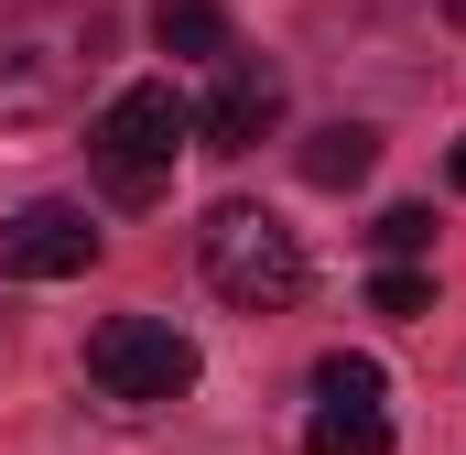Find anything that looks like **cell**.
I'll use <instances>...</instances> for the list:
<instances>
[{
    "instance_id": "obj_8",
    "label": "cell",
    "mask_w": 466,
    "mask_h": 455,
    "mask_svg": "<svg viewBox=\"0 0 466 455\" xmlns=\"http://www.w3.org/2000/svg\"><path fill=\"white\" fill-rule=\"evenodd\" d=\"M152 44L163 55H185V66H228V11L218 0H152Z\"/></svg>"
},
{
    "instance_id": "obj_1",
    "label": "cell",
    "mask_w": 466,
    "mask_h": 455,
    "mask_svg": "<svg viewBox=\"0 0 466 455\" xmlns=\"http://www.w3.org/2000/svg\"><path fill=\"white\" fill-rule=\"evenodd\" d=\"M98 55H109V22L98 11H22V22H0V119L11 130L66 119L87 98Z\"/></svg>"
},
{
    "instance_id": "obj_6",
    "label": "cell",
    "mask_w": 466,
    "mask_h": 455,
    "mask_svg": "<svg viewBox=\"0 0 466 455\" xmlns=\"http://www.w3.org/2000/svg\"><path fill=\"white\" fill-rule=\"evenodd\" d=\"M87 260H98L87 207H22V217H0V271H11V282H66V271H87Z\"/></svg>"
},
{
    "instance_id": "obj_4",
    "label": "cell",
    "mask_w": 466,
    "mask_h": 455,
    "mask_svg": "<svg viewBox=\"0 0 466 455\" xmlns=\"http://www.w3.org/2000/svg\"><path fill=\"white\" fill-rule=\"evenodd\" d=\"M87 379L109 401H185L196 390V337L163 326V315H109L87 337Z\"/></svg>"
},
{
    "instance_id": "obj_13",
    "label": "cell",
    "mask_w": 466,
    "mask_h": 455,
    "mask_svg": "<svg viewBox=\"0 0 466 455\" xmlns=\"http://www.w3.org/2000/svg\"><path fill=\"white\" fill-rule=\"evenodd\" d=\"M445 174H456V196H466V141H456V152H445Z\"/></svg>"
},
{
    "instance_id": "obj_11",
    "label": "cell",
    "mask_w": 466,
    "mask_h": 455,
    "mask_svg": "<svg viewBox=\"0 0 466 455\" xmlns=\"http://www.w3.org/2000/svg\"><path fill=\"white\" fill-rule=\"evenodd\" d=\"M369 238H380V260H423V249H434V207H390Z\"/></svg>"
},
{
    "instance_id": "obj_9",
    "label": "cell",
    "mask_w": 466,
    "mask_h": 455,
    "mask_svg": "<svg viewBox=\"0 0 466 455\" xmlns=\"http://www.w3.org/2000/svg\"><path fill=\"white\" fill-rule=\"evenodd\" d=\"M304 455H390V423H380V401H315V423H304Z\"/></svg>"
},
{
    "instance_id": "obj_7",
    "label": "cell",
    "mask_w": 466,
    "mask_h": 455,
    "mask_svg": "<svg viewBox=\"0 0 466 455\" xmlns=\"http://www.w3.org/2000/svg\"><path fill=\"white\" fill-rule=\"evenodd\" d=\"M293 163H304V185L348 196L358 174L380 163V130H369V119H326V130H304V152H293Z\"/></svg>"
},
{
    "instance_id": "obj_12",
    "label": "cell",
    "mask_w": 466,
    "mask_h": 455,
    "mask_svg": "<svg viewBox=\"0 0 466 455\" xmlns=\"http://www.w3.org/2000/svg\"><path fill=\"white\" fill-rule=\"evenodd\" d=\"M315 390H326V401H380V358H348V347H337V358L315 369Z\"/></svg>"
},
{
    "instance_id": "obj_14",
    "label": "cell",
    "mask_w": 466,
    "mask_h": 455,
    "mask_svg": "<svg viewBox=\"0 0 466 455\" xmlns=\"http://www.w3.org/2000/svg\"><path fill=\"white\" fill-rule=\"evenodd\" d=\"M445 22H466V0H445Z\"/></svg>"
},
{
    "instance_id": "obj_2",
    "label": "cell",
    "mask_w": 466,
    "mask_h": 455,
    "mask_svg": "<svg viewBox=\"0 0 466 455\" xmlns=\"http://www.w3.org/2000/svg\"><path fill=\"white\" fill-rule=\"evenodd\" d=\"M196 260H207V282L228 293L238 315H293V304H304V238L271 217V207H249V196L207 207Z\"/></svg>"
},
{
    "instance_id": "obj_3",
    "label": "cell",
    "mask_w": 466,
    "mask_h": 455,
    "mask_svg": "<svg viewBox=\"0 0 466 455\" xmlns=\"http://www.w3.org/2000/svg\"><path fill=\"white\" fill-rule=\"evenodd\" d=\"M196 141V109L174 98V76H141V87H119L109 109L87 119V152H98V185H109L119 207H152L163 185H174V152Z\"/></svg>"
},
{
    "instance_id": "obj_5",
    "label": "cell",
    "mask_w": 466,
    "mask_h": 455,
    "mask_svg": "<svg viewBox=\"0 0 466 455\" xmlns=\"http://www.w3.org/2000/svg\"><path fill=\"white\" fill-rule=\"evenodd\" d=\"M271 130H282V66H271V55H228V66H218V98L196 109V152L238 163V152H260Z\"/></svg>"
},
{
    "instance_id": "obj_10",
    "label": "cell",
    "mask_w": 466,
    "mask_h": 455,
    "mask_svg": "<svg viewBox=\"0 0 466 455\" xmlns=\"http://www.w3.org/2000/svg\"><path fill=\"white\" fill-rule=\"evenodd\" d=\"M423 304H434V271H423V260H380V271H369V315H390V326H412Z\"/></svg>"
}]
</instances>
